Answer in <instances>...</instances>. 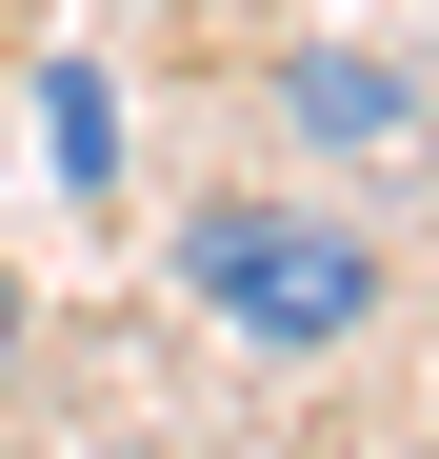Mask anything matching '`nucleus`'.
Returning <instances> with one entry per match:
<instances>
[{
    "label": "nucleus",
    "mask_w": 439,
    "mask_h": 459,
    "mask_svg": "<svg viewBox=\"0 0 439 459\" xmlns=\"http://www.w3.org/2000/svg\"><path fill=\"white\" fill-rule=\"evenodd\" d=\"M180 299L220 340H260V359H340L359 320H380V220H340L300 180H260V200H200L180 220Z\"/></svg>",
    "instance_id": "obj_1"
},
{
    "label": "nucleus",
    "mask_w": 439,
    "mask_h": 459,
    "mask_svg": "<svg viewBox=\"0 0 439 459\" xmlns=\"http://www.w3.org/2000/svg\"><path fill=\"white\" fill-rule=\"evenodd\" d=\"M280 120L359 160V140H400V120H419V81H400V60H359V40H300V60H280Z\"/></svg>",
    "instance_id": "obj_2"
},
{
    "label": "nucleus",
    "mask_w": 439,
    "mask_h": 459,
    "mask_svg": "<svg viewBox=\"0 0 439 459\" xmlns=\"http://www.w3.org/2000/svg\"><path fill=\"white\" fill-rule=\"evenodd\" d=\"M40 160H60V180H120V100H100V60H40Z\"/></svg>",
    "instance_id": "obj_3"
},
{
    "label": "nucleus",
    "mask_w": 439,
    "mask_h": 459,
    "mask_svg": "<svg viewBox=\"0 0 439 459\" xmlns=\"http://www.w3.org/2000/svg\"><path fill=\"white\" fill-rule=\"evenodd\" d=\"M0 379H21V280H0Z\"/></svg>",
    "instance_id": "obj_4"
}]
</instances>
